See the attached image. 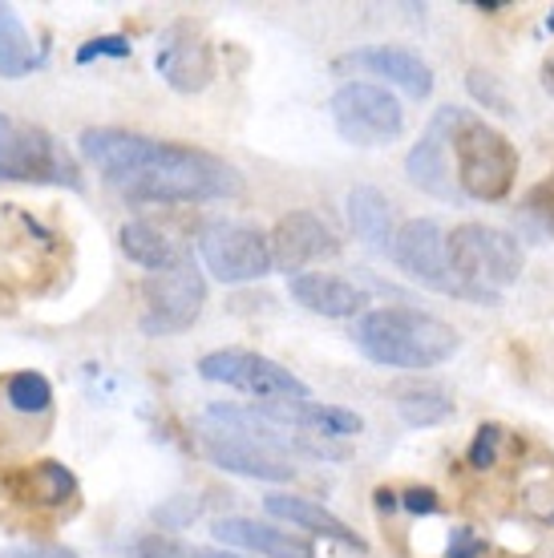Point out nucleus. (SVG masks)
<instances>
[{
  "mask_svg": "<svg viewBox=\"0 0 554 558\" xmlns=\"http://www.w3.org/2000/svg\"><path fill=\"white\" fill-rule=\"evenodd\" d=\"M13 25H16V13L9 9V4H0V33H4V28H13Z\"/></svg>",
  "mask_w": 554,
  "mask_h": 558,
  "instance_id": "c9c22d12",
  "label": "nucleus"
},
{
  "mask_svg": "<svg viewBox=\"0 0 554 558\" xmlns=\"http://www.w3.org/2000/svg\"><path fill=\"white\" fill-rule=\"evenodd\" d=\"M37 61H41V57L33 53V41H28V33H25L21 21H16L13 28H4V33H0V77L16 82V77H25Z\"/></svg>",
  "mask_w": 554,
  "mask_h": 558,
  "instance_id": "b1692460",
  "label": "nucleus"
},
{
  "mask_svg": "<svg viewBox=\"0 0 554 558\" xmlns=\"http://www.w3.org/2000/svg\"><path fill=\"white\" fill-rule=\"evenodd\" d=\"M142 300H146V312H142V332L146 336L158 340V336L186 332L203 316V304H207L203 267L182 255L179 264L167 267V271H150V279L142 283Z\"/></svg>",
  "mask_w": 554,
  "mask_h": 558,
  "instance_id": "0eeeda50",
  "label": "nucleus"
},
{
  "mask_svg": "<svg viewBox=\"0 0 554 558\" xmlns=\"http://www.w3.org/2000/svg\"><path fill=\"white\" fill-rule=\"evenodd\" d=\"M134 53V45L125 41V37H94V41H85L77 49V65H89L97 57H130Z\"/></svg>",
  "mask_w": 554,
  "mask_h": 558,
  "instance_id": "c85d7f7f",
  "label": "nucleus"
},
{
  "mask_svg": "<svg viewBox=\"0 0 554 558\" xmlns=\"http://www.w3.org/2000/svg\"><path fill=\"white\" fill-rule=\"evenodd\" d=\"M393 405H397L405 425L430 429V425H442L445 417H454V392L437 385V380L409 377L393 385Z\"/></svg>",
  "mask_w": 554,
  "mask_h": 558,
  "instance_id": "aec40b11",
  "label": "nucleus"
},
{
  "mask_svg": "<svg viewBox=\"0 0 554 558\" xmlns=\"http://www.w3.org/2000/svg\"><path fill=\"white\" fill-rule=\"evenodd\" d=\"M478 555H482V543H478L470 531H454V538H449V558H478Z\"/></svg>",
  "mask_w": 554,
  "mask_h": 558,
  "instance_id": "473e14b6",
  "label": "nucleus"
},
{
  "mask_svg": "<svg viewBox=\"0 0 554 558\" xmlns=\"http://www.w3.org/2000/svg\"><path fill=\"white\" fill-rule=\"evenodd\" d=\"M542 89L554 98V57H546V65H542Z\"/></svg>",
  "mask_w": 554,
  "mask_h": 558,
  "instance_id": "f704fd0d",
  "label": "nucleus"
},
{
  "mask_svg": "<svg viewBox=\"0 0 554 558\" xmlns=\"http://www.w3.org/2000/svg\"><path fill=\"white\" fill-rule=\"evenodd\" d=\"M449 154H454V179L461 198L473 203H498L514 191L518 179V150L514 142L494 130L473 110H454L449 126Z\"/></svg>",
  "mask_w": 554,
  "mask_h": 558,
  "instance_id": "20e7f679",
  "label": "nucleus"
},
{
  "mask_svg": "<svg viewBox=\"0 0 554 558\" xmlns=\"http://www.w3.org/2000/svg\"><path fill=\"white\" fill-rule=\"evenodd\" d=\"M198 377L210 380V385L248 392V397H255V405H264V401H312V389L291 368L248 349L207 352L198 361Z\"/></svg>",
  "mask_w": 554,
  "mask_h": 558,
  "instance_id": "423d86ee",
  "label": "nucleus"
},
{
  "mask_svg": "<svg viewBox=\"0 0 554 558\" xmlns=\"http://www.w3.org/2000/svg\"><path fill=\"white\" fill-rule=\"evenodd\" d=\"M130 555H134V558H191V550H186L174 534L150 531V534H142L138 543L130 546Z\"/></svg>",
  "mask_w": 554,
  "mask_h": 558,
  "instance_id": "bb28decb",
  "label": "nucleus"
},
{
  "mask_svg": "<svg viewBox=\"0 0 554 558\" xmlns=\"http://www.w3.org/2000/svg\"><path fill=\"white\" fill-rule=\"evenodd\" d=\"M454 110L445 106L433 113V122L425 126L421 142H417L409 158H405V174L413 186H421L425 195L442 198V203H461L458 179H454V154H449V126H454Z\"/></svg>",
  "mask_w": 554,
  "mask_h": 558,
  "instance_id": "ddd939ff",
  "label": "nucleus"
},
{
  "mask_svg": "<svg viewBox=\"0 0 554 558\" xmlns=\"http://www.w3.org/2000/svg\"><path fill=\"white\" fill-rule=\"evenodd\" d=\"M328 110H333L336 134L345 142H352V146H364V150L388 146L393 138H401L405 130L401 101L376 82L340 85L333 94V101H328Z\"/></svg>",
  "mask_w": 554,
  "mask_h": 558,
  "instance_id": "6e6552de",
  "label": "nucleus"
},
{
  "mask_svg": "<svg viewBox=\"0 0 554 558\" xmlns=\"http://www.w3.org/2000/svg\"><path fill=\"white\" fill-rule=\"evenodd\" d=\"M118 239H122L125 259L146 267V271H167V267H174L182 259L179 243H174L167 231H158L154 223H146V219L125 223L122 231H118Z\"/></svg>",
  "mask_w": 554,
  "mask_h": 558,
  "instance_id": "4be33fe9",
  "label": "nucleus"
},
{
  "mask_svg": "<svg viewBox=\"0 0 554 558\" xmlns=\"http://www.w3.org/2000/svg\"><path fill=\"white\" fill-rule=\"evenodd\" d=\"M466 85H470V94L478 101H482L485 110H494V113H502V118H510L514 113V106H510V98H506V89L498 85V77L494 73H485V70H470V77H466Z\"/></svg>",
  "mask_w": 554,
  "mask_h": 558,
  "instance_id": "a878e982",
  "label": "nucleus"
},
{
  "mask_svg": "<svg viewBox=\"0 0 554 558\" xmlns=\"http://www.w3.org/2000/svg\"><path fill=\"white\" fill-rule=\"evenodd\" d=\"M291 300L316 316H328V320H348V316H364V304H369V292L357 288L352 279L340 276H324V271H304V276L291 279Z\"/></svg>",
  "mask_w": 554,
  "mask_h": 558,
  "instance_id": "f3484780",
  "label": "nucleus"
},
{
  "mask_svg": "<svg viewBox=\"0 0 554 558\" xmlns=\"http://www.w3.org/2000/svg\"><path fill=\"white\" fill-rule=\"evenodd\" d=\"M522 210H527L530 219H534L546 235H554V170L542 182L530 186L527 198H522Z\"/></svg>",
  "mask_w": 554,
  "mask_h": 558,
  "instance_id": "393cba45",
  "label": "nucleus"
},
{
  "mask_svg": "<svg viewBox=\"0 0 554 558\" xmlns=\"http://www.w3.org/2000/svg\"><path fill=\"white\" fill-rule=\"evenodd\" d=\"M154 70L162 73V82L174 94H203L215 82V49L203 37V28L191 21H174V25L158 37V53H154Z\"/></svg>",
  "mask_w": 554,
  "mask_h": 558,
  "instance_id": "9d476101",
  "label": "nucleus"
},
{
  "mask_svg": "<svg viewBox=\"0 0 554 558\" xmlns=\"http://www.w3.org/2000/svg\"><path fill=\"white\" fill-rule=\"evenodd\" d=\"M191 558H248V555H239V550H227V546H194Z\"/></svg>",
  "mask_w": 554,
  "mask_h": 558,
  "instance_id": "72a5a7b5",
  "label": "nucleus"
},
{
  "mask_svg": "<svg viewBox=\"0 0 554 558\" xmlns=\"http://www.w3.org/2000/svg\"><path fill=\"white\" fill-rule=\"evenodd\" d=\"M264 510L272 518H279V522H291V526H300V531H308V534H320V538H333V543L348 546V550H364L361 534L348 531L333 510H324V506L312 502V498H296V494H267Z\"/></svg>",
  "mask_w": 554,
  "mask_h": 558,
  "instance_id": "a211bd4d",
  "label": "nucleus"
},
{
  "mask_svg": "<svg viewBox=\"0 0 554 558\" xmlns=\"http://www.w3.org/2000/svg\"><path fill=\"white\" fill-rule=\"evenodd\" d=\"M272 243V271H284V276H304L308 264H320V259H333L340 255V239L336 231L316 210H291L276 223V231L267 235Z\"/></svg>",
  "mask_w": 554,
  "mask_h": 558,
  "instance_id": "f8f14e48",
  "label": "nucleus"
},
{
  "mask_svg": "<svg viewBox=\"0 0 554 558\" xmlns=\"http://www.w3.org/2000/svg\"><path fill=\"white\" fill-rule=\"evenodd\" d=\"M445 259L454 295L473 304H498L502 292L522 276V247L510 231L485 223H461L445 235Z\"/></svg>",
  "mask_w": 554,
  "mask_h": 558,
  "instance_id": "7ed1b4c3",
  "label": "nucleus"
},
{
  "mask_svg": "<svg viewBox=\"0 0 554 558\" xmlns=\"http://www.w3.org/2000/svg\"><path fill=\"white\" fill-rule=\"evenodd\" d=\"M198 514V502H186V498H174L170 506H158L154 518L162 522V531H174V526H186L191 518Z\"/></svg>",
  "mask_w": 554,
  "mask_h": 558,
  "instance_id": "c756f323",
  "label": "nucleus"
},
{
  "mask_svg": "<svg viewBox=\"0 0 554 558\" xmlns=\"http://www.w3.org/2000/svg\"><path fill=\"white\" fill-rule=\"evenodd\" d=\"M388 255L397 271L430 288V292L454 295V276H449V259H445V231L433 219H409L397 227V235L388 243Z\"/></svg>",
  "mask_w": 554,
  "mask_h": 558,
  "instance_id": "9b49d317",
  "label": "nucleus"
},
{
  "mask_svg": "<svg viewBox=\"0 0 554 558\" xmlns=\"http://www.w3.org/2000/svg\"><path fill=\"white\" fill-rule=\"evenodd\" d=\"M85 162L101 170V179L125 203H219L243 195V174L219 154L182 146V142L146 138L134 130L97 126L77 138Z\"/></svg>",
  "mask_w": 554,
  "mask_h": 558,
  "instance_id": "f257e3e1",
  "label": "nucleus"
},
{
  "mask_svg": "<svg viewBox=\"0 0 554 558\" xmlns=\"http://www.w3.org/2000/svg\"><path fill=\"white\" fill-rule=\"evenodd\" d=\"M401 506L413 510V514H437V510H442V498H437V489H430V486H413L401 498Z\"/></svg>",
  "mask_w": 554,
  "mask_h": 558,
  "instance_id": "7c9ffc66",
  "label": "nucleus"
},
{
  "mask_svg": "<svg viewBox=\"0 0 554 558\" xmlns=\"http://www.w3.org/2000/svg\"><path fill=\"white\" fill-rule=\"evenodd\" d=\"M348 223L357 231V239H364L373 252H388V243L397 235V227H393V207H388V198L361 182V186H352L348 191Z\"/></svg>",
  "mask_w": 554,
  "mask_h": 558,
  "instance_id": "412c9836",
  "label": "nucleus"
},
{
  "mask_svg": "<svg viewBox=\"0 0 554 558\" xmlns=\"http://www.w3.org/2000/svg\"><path fill=\"white\" fill-rule=\"evenodd\" d=\"M210 534L227 550L239 546V550H251V555L264 558H316V546L312 543L296 538L291 531H279L272 522H260V518H219Z\"/></svg>",
  "mask_w": 554,
  "mask_h": 558,
  "instance_id": "dca6fc26",
  "label": "nucleus"
},
{
  "mask_svg": "<svg viewBox=\"0 0 554 558\" xmlns=\"http://www.w3.org/2000/svg\"><path fill=\"white\" fill-rule=\"evenodd\" d=\"M4 401H9L13 413L33 417V413H45V409L53 405V385H49L41 373H16V377H9V385H4Z\"/></svg>",
  "mask_w": 554,
  "mask_h": 558,
  "instance_id": "5701e85b",
  "label": "nucleus"
},
{
  "mask_svg": "<svg viewBox=\"0 0 554 558\" xmlns=\"http://www.w3.org/2000/svg\"><path fill=\"white\" fill-rule=\"evenodd\" d=\"M502 425H482L478 429V437H473V446H470V465L473 470H490L494 461H498V449H502Z\"/></svg>",
  "mask_w": 554,
  "mask_h": 558,
  "instance_id": "cd10ccee",
  "label": "nucleus"
},
{
  "mask_svg": "<svg viewBox=\"0 0 554 558\" xmlns=\"http://www.w3.org/2000/svg\"><path fill=\"white\" fill-rule=\"evenodd\" d=\"M203 453H207L210 465H219L227 474L251 477V482H291L296 477V465L288 458L255 446L251 437L236 429L210 425V421H203Z\"/></svg>",
  "mask_w": 554,
  "mask_h": 558,
  "instance_id": "4468645a",
  "label": "nucleus"
},
{
  "mask_svg": "<svg viewBox=\"0 0 554 558\" xmlns=\"http://www.w3.org/2000/svg\"><path fill=\"white\" fill-rule=\"evenodd\" d=\"M0 179L82 191V170L73 162V154L49 130L16 122L9 113H0Z\"/></svg>",
  "mask_w": 554,
  "mask_h": 558,
  "instance_id": "39448f33",
  "label": "nucleus"
},
{
  "mask_svg": "<svg viewBox=\"0 0 554 558\" xmlns=\"http://www.w3.org/2000/svg\"><path fill=\"white\" fill-rule=\"evenodd\" d=\"M0 558H77L70 546H21V550H0Z\"/></svg>",
  "mask_w": 554,
  "mask_h": 558,
  "instance_id": "2f4dec72",
  "label": "nucleus"
},
{
  "mask_svg": "<svg viewBox=\"0 0 554 558\" xmlns=\"http://www.w3.org/2000/svg\"><path fill=\"white\" fill-rule=\"evenodd\" d=\"M336 70H357V73H369V77H385L388 85L405 89L417 101H425L433 94V70L417 53L397 49V45H376V49L348 53L336 61Z\"/></svg>",
  "mask_w": 554,
  "mask_h": 558,
  "instance_id": "2eb2a0df",
  "label": "nucleus"
},
{
  "mask_svg": "<svg viewBox=\"0 0 554 558\" xmlns=\"http://www.w3.org/2000/svg\"><path fill=\"white\" fill-rule=\"evenodd\" d=\"M357 349L373 364H385V368L425 373V368H437L461 349V336L454 324H445L433 312L393 304L373 307L357 320Z\"/></svg>",
  "mask_w": 554,
  "mask_h": 558,
  "instance_id": "f03ea898",
  "label": "nucleus"
},
{
  "mask_svg": "<svg viewBox=\"0 0 554 558\" xmlns=\"http://www.w3.org/2000/svg\"><path fill=\"white\" fill-rule=\"evenodd\" d=\"M198 255L219 283H251L272 276V243L251 223H207L198 231Z\"/></svg>",
  "mask_w": 554,
  "mask_h": 558,
  "instance_id": "1a4fd4ad",
  "label": "nucleus"
},
{
  "mask_svg": "<svg viewBox=\"0 0 554 558\" xmlns=\"http://www.w3.org/2000/svg\"><path fill=\"white\" fill-rule=\"evenodd\" d=\"M4 486H9V494H13L16 502L65 506L77 494V477L61 461H37V465H25V470L4 477Z\"/></svg>",
  "mask_w": 554,
  "mask_h": 558,
  "instance_id": "6ab92c4d",
  "label": "nucleus"
}]
</instances>
